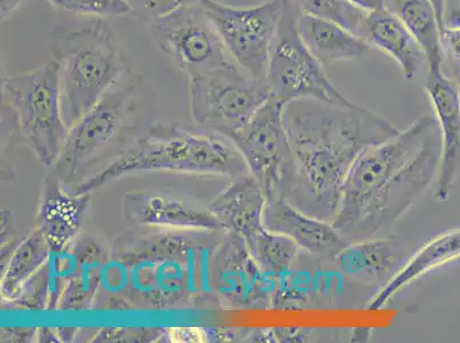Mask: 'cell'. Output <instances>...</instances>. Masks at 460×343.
<instances>
[{
  "label": "cell",
  "mask_w": 460,
  "mask_h": 343,
  "mask_svg": "<svg viewBox=\"0 0 460 343\" xmlns=\"http://www.w3.org/2000/svg\"><path fill=\"white\" fill-rule=\"evenodd\" d=\"M440 157V132L429 115L370 145L349 171L333 227L349 242L388 236L438 178Z\"/></svg>",
  "instance_id": "obj_1"
},
{
  "label": "cell",
  "mask_w": 460,
  "mask_h": 343,
  "mask_svg": "<svg viewBox=\"0 0 460 343\" xmlns=\"http://www.w3.org/2000/svg\"><path fill=\"white\" fill-rule=\"evenodd\" d=\"M283 119L295 163L287 199L332 224L359 154L400 132L392 121L361 104L338 107L296 100L284 106Z\"/></svg>",
  "instance_id": "obj_2"
},
{
  "label": "cell",
  "mask_w": 460,
  "mask_h": 343,
  "mask_svg": "<svg viewBox=\"0 0 460 343\" xmlns=\"http://www.w3.org/2000/svg\"><path fill=\"white\" fill-rule=\"evenodd\" d=\"M147 229L117 238L96 298L150 309L219 303L211 287V260L226 232Z\"/></svg>",
  "instance_id": "obj_3"
},
{
  "label": "cell",
  "mask_w": 460,
  "mask_h": 343,
  "mask_svg": "<svg viewBox=\"0 0 460 343\" xmlns=\"http://www.w3.org/2000/svg\"><path fill=\"white\" fill-rule=\"evenodd\" d=\"M145 172L237 178L248 173V167L233 141L223 134L179 125H157L150 129L148 136L79 183L73 192L91 195L109 182Z\"/></svg>",
  "instance_id": "obj_4"
},
{
  "label": "cell",
  "mask_w": 460,
  "mask_h": 343,
  "mask_svg": "<svg viewBox=\"0 0 460 343\" xmlns=\"http://www.w3.org/2000/svg\"><path fill=\"white\" fill-rule=\"evenodd\" d=\"M49 49L60 66L62 110L70 128L122 76L124 57L106 21L95 16L61 20L49 32Z\"/></svg>",
  "instance_id": "obj_5"
},
{
  "label": "cell",
  "mask_w": 460,
  "mask_h": 343,
  "mask_svg": "<svg viewBox=\"0 0 460 343\" xmlns=\"http://www.w3.org/2000/svg\"><path fill=\"white\" fill-rule=\"evenodd\" d=\"M2 99L21 140L45 166L56 164L69 132L62 110L58 62L4 79Z\"/></svg>",
  "instance_id": "obj_6"
},
{
  "label": "cell",
  "mask_w": 460,
  "mask_h": 343,
  "mask_svg": "<svg viewBox=\"0 0 460 343\" xmlns=\"http://www.w3.org/2000/svg\"><path fill=\"white\" fill-rule=\"evenodd\" d=\"M298 14L288 0L279 21L271 49L266 81L271 96L284 106L296 100L315 101L338 107H357L358 103L346 98L330 81L325 66L321 65L301 40Z\"/></svg>",
  "instance_id": "obj_7"
},
{
  "label": "cell",
  "mask_w": 460,
  "mask_h": 343,
  "mask_svg": "<svg viewBox=\"0 0 460 343\" xmlns=\"http://www.w3.org/2000/svg\"><path fill=\"white\" fill-rule=\"evenodd\" d=\"M191 116L198 127L229 136L271 96L266 79L250 76L234 62L190 77Z\"/></svg>",
  "instance_id": "obj_8"
},
{
  "label": "cell",
  "mask_w": 460,
  "mask_h": 343,
  "mask_svg": "<svg viewBox=\"0 0 460 343\" xmlns=\"http://www.w3.org/2000/svg\"><path fill=\"white\" fill-rule=\"evenodd\" d=\"M284 104L270 96L253 116L227 136L244 158L248 173L267 200L290 194L295 163L283 119Z\"/></svg>",
  "instance_id": "obj_9"
},
{
  "label": "cell",
  "mask_w": 460,
  "mask_h": 343,
  "mask_svg": "<svg viewBox=\"0 0 460 343\" xmlns=\"http://www.w3.org/2000/svg\"><path fill=\"white\" fill-rule=\"evenodd\" d=\"M288 0L233 7L217 0H200L228 56L250 76L266 79L276 32Z\"/></svg>",
  "instance_id": "obj_10"
},
{
  "label": "cell",
  "mask_w": 460,
  "mask_h": 343,
  "mask_svg": "<svg viewBox=\"0 0 460 343\" xmlns=\"http://www.w3.org/2000/svg\"><path fill=\"white\" fill-rule=\"evenodd\" d=\"M150 32L161 51L188 77L230 64L223 41L199 3L179 5L154 21Z\"/></svg>",
  "instance_id": "obj_11"
},
{
  "label": "cell",
  "mask_w": 460,
  "mask_h": 343,
  "mask_svg": "<svg viewBox=\"0 0 460 343\" xmlns=\"http://www.w3.org/2000/svg\"><path fill=\"white\" fill-rule=\"evenodd\" d=\"M211 287L217 301L237 309H266L273 304L278 280L254 261L243 238L225 233L211 260Z\"/></svg>",
  "instance_id": "obj_12"
},
{
  "label": "cell",
  "mask_w": 460,
  "mask_h": 343,
  "mask_svg": "<svg viewBox=\"0 0 460 343\" xmlns=\"http://www.w3.org/2000/svg\"><path fill=\"white\" fill-rule=\"evenodd\" d=\"M131 89L108 91L87 114L69 128L53 172L64 185L73 182L94 154L114 139L127 116Z\"/></svg>",
  "instance_id": "obj_13"
},
{
  "label": "cell",
  "mask_w": 460,
  "mask_h": 343,
  "mask_svg": "<svg viewBox=\"0 0 460 343\" xmlns=\"http://www.w3.org/2000/svg\"><path fill=\"white\" fill-rule=\"evenodd\" d=\"M425 91L432 103L441 139L435 198L446 202L460 175L459 85L442 69H428Z\"/></svg>",
  "instance_id": "obj_14"
},
{
  "label": "cell",
  "mask_w": 460,
  "mask_h": 343,
  "mask_svg": "<svg viewBox=\"0 0 460 343\" xmlns=\"http://www.w3.org/2000/svg\"><path fill=\"white\" fill-rule=\"evenodd\" d=\"M263 224L270 232L290 238L300 250L319 259H332L349 244L329 221L299 210L286 198L267 200Z\"/></svg>",
  "instance_id": "obj_15"
},
{
  "label": "cell",
  "mask_w": 460,
  "mask_h": 343,
  "mask_svg": "<svg viewBox=\"0 0 460 343\" xmlns=\"http://www.w3.org/2000/svg\"><path fill=\"white\" fill-rule=\"evenodd\" d=\"M123 215L128 224L140 228L226 232L210 211L155 192H132L125 196Z\"/></svg>",
  "instance_id": "obj_16"
},
{
  "label": "cell",
  "mask_w": 460,
  "mask_h": 343,
  "mask_svg": "<svg viewBox=\"0 0 460 343\" xmlns=\"http://www.w3.org/2000/svg\"><path fill=\"white\" fill-rule=\"evenodd\" d=\"M91 195H77L65 189L52 171L41 186L37 227L43 233L52 253L65 252L81 230Z\"/></svg>",
  "instance_id": "obj_17"
},
{
  "label": "cell",
  "mask_w": 460,
  "mask_h": 343,
  "mask_svg": "<svg viewBox=\"0 0 460 343\" xmlns=\"http://www.w3.org/2000/svg\"><path fill=\"white\" fill-rule=\"evenodd\" d=\"M405 254L396 238L384 236L349 242L333 261L347 277L383 287L402 267Z\"/></svg>",
  "instance_id": "obj_18"
},
{
  "label": "cell",
  "mask_w": 460,
  "mask_h": 343,
  "mask_svg": "<svg viewBox=\"0 0 460 343\" xmlns=\"http://www.w3.org/2000/svg\"><path fill=\"white\" fill-rule=\"evenodd\" d=\"M267 198L257 180L249 173L235 178L208 207L227 233L243 240L265 228Z\"/></svg>",
  "instance_id": "obj_19"
},
{
  "label": "cell",
  "mask_w": 460,
  "mask_h": 343,
  "mask_svg": "<svg viewBox=\"0 0 460 343\" xmlns=\"http://www.w3.org/2000/svg\"><path fill=\"white\" fill-rule=\"evenodd\" d=\"M296 27L308 51L325 68L339 62L362 60L372 48L369 41L357 33L329 21L301 14L300 12Z\"/></svg>",
  "instance_id": "obj_20"
},
{
  "label": "cell",
  "mask_w": 460,
  "mask_h": 343,
  "mask_svg": "<svg viewBox=\"0 0 460 343\" xmlns=\"http://www.w3.org/2000/svg\"><path fill=\"white\" fill-rule=\"evenodd\" d=\"M371 46L394 58L405 79H412L425 64L428 57L412 33L405 27L399 16L390 10L367 15L362 33Z\"/></svg>",
  "instance_id": "obj_21"
},
{
  "label": "cell",
  "mask_w": 460,
  "mask_h": 343,
  "mask_svg": "<svg viewBox=\"0 0 460 343\" xmlns=\"http://www.w3.org/2000/svg\"><path fill=\"white\" fill-rule=\"evenodd\" d=\"M460 259V229L441 233L421 246L405 261L395 275L379 288L371 300L370 311H379L393 296L437 268Z\"/></svg>",
  "instance_id": "obj_22"
},
{
  "label": "cell",
  "mask_w": 460,
  "mask_h": 343,
  "mask_svg": "<svg viewBox=\"0 0 460 343\" xmlns=\"http://www.w3.org/2000/svg\"><path fill=\"white\" fill-rule=\"evenodd\" d=\"M111 252L92 236H83L74 250V273L65 280L64 290L58 301V309H86L95 303L102 274Z\"/></svg>",
  "instance_id": "obj_23"
},
{
  "label": "cell",
  "mask_w": 460,
  "mask_h": 343,
  "mask_svg": "<svg viewBox=\"0 0 460 343\" xmlns=\"http://www.w3.org/2000/svg\"><path fill=\"white\" fill-rule=\"evenodd\" d=\"M51 254L49 242L39 228L19 242L11 257L2 266L0 292L3 300L12 303L18 298L29 280L48 265Z\"/></svg>",
  "instance_id": "obj_24"
},
{
  "label": "cell",
  "mask_w": 460,
  "mask_h": 343,
  "mask_svg": "<svg viewBox=\"0 0 460 343\" xmlns=\"http://www.w3.org/2000/svg\"><path fill=\"white\" fill-rule=\"evenodd\" d=\"M388 10L399 16L420 44L428 69H442L441 28L430 0H390Z\"/></svg>",
  "instance_id": "obj_25"
},
{
  "label": "cell",
  "mask_w": 460,
  "mask_h": 343,
  "mask_svg": "<svg viewBox=\"0 0 460 343\" xmlns=\"http://www.w3.org/2000/svg\"><path fill=\"white\" fill-rule=\"evenodd\" d=\"M243 241L262 273L278 282L290 273L300 250L290 238L266 227Z\"/></svg>",
  "instance_id": "obj_26"
},
{
  "label": "cell",
  "mask_w": 460,
  "mask_h": 343,
  "mask_svg": "<svg viewBox=\"0 0 460 343\" xmlns=\"http://www.w3.org/2000/svg\"><path fill=\"white\" fill-rule=\"evenodd\" d=\"M299 8L301 14L329 21L361 37L369 15L349 0H299Z\"/></svg>",
  "instance_id": "obj_27"
},
{
  "label": "cell",
  "mask_w": 460,
  "mask_h": 343,
  "mask_svg": "<svg viewBox=\"0 0 460 343\" xmlns=\"http://www.w3.org/2000/svg\"><path fill=\"white\" fill-rule=\"evenodd\" d=\"M57 10L68 15L111 18L131 14L123 0H48Z\"/></svg>",
  "instance_id": "obj_28"
},
{
  "label": "cell",
  "mask_w": 460,
  "mask_h": 343,
  "mask_svg": "<svg viewBox=\"0 0 460 343\" xmlns=\"http://www.w3.org/2000/svg\"><path fill=\"white\" fill-rule=\"evenodd\" d=\"M51 288V275H49L48 263L22 287L18 298L12 301V304L14 307L31 309V311L51 308L49 304L54 303Z\"/></svg>",
  "instance_id": "obj_29"
},
{
  "label": "cell",
  "mask_w": 460,
  "mask_h": 343,
  "mask_svg": "<svg viewBox=\"0 0 460 343\" xmlns=\"http://www.w3.org/2000/svg\"><path fill=\"white\" fill-rule=\"evenodd\" d=\"M167 338L162 329H102L92 339L94 342H153Z\"/></svg>",
  "instance_id": "obj_30"
},
{
  "label": "cell",
  "mask_w": 460,
  "mask_h": 343,
  "mask_svg": "<svg viewBox=\"0 0 460 343\" xmlns=\"http://www.w3.org/2000/svg\"><path fill=\"white\" fill-rule=\"evenodd\" d=\"M441 46L443 52V73L460 81V27H445L441 31Z\"/></svg>",
  "instance_id": "obj_31"
},
{
  "label": "cell",
  "mask_w": 460,
  "mask_h": 343,
  "mask_svg": "<svg viewBox=\"0 0 460 343\" xmlns=\"http://www.w3.org/2000/svg\"><path fill=\"white\" fill-rule=\"evenodd\" d=\"M123 2L131 11L132 16L152 23L179 6L175 0H123Z\"/></svg>",
  "instance_id": "obj_32"
},
{
  "label": "cell",
  "mask_w": 460,
  "mask_h": 343,
  "mask_svg": "<svg viewBox=\"0 0 460 343\" xmlns=\"http://www.w3.org/2000/svg\"><path fill=\"white\" fill-rule=\"evenodd\" d=\"M37 329H2V342L36 341Z\"/></svg>",
  "instance_id": "obj_33"
},
{
  "label": "cell",
  "mask_w": 460,
  "mask_h": 343,
  "mask_svg": "<svg viewBox=\"0 0 460 343\" xmlns=\"http://www.w3.org/2000/svg\"><path fill=\"white\" fill-rule=\"evenodd\" d=\"M349 2L367 12V14L388 10L390 5V0H349Z\"/></svg>",
  "instance_id": "obj_34"
},
{
  "label": "cell",
  "mask_w": 460,
  "mask_h": 343,
  "mask_svg": "<svg viewBox=\"0 0 460 343\" xmlns=\"http://www.w3.org/2000/svg\"><path fill=\"white\" fill-rule=\"evenodd\" d=\"M445 27H460V4L449 0L445 14Z\"/></svg>",
  "instance_id": "obj_35"
},
{
  "label": "cell",
  "mask_w": 460,
  "mask_h": 343,
  "mask_svg": "<svg viewBox=\"0 0 460 343\" xmlns=\"http://www.w3.org/2000/svg\"><path fill=\"white\" fill-rule=\"evenodd\" d=\"M0 10H2V21H5L13 15L26 0H0Z\"/></svg>",
  "instance_id": "obj_36"
},
{
  "label": "cell",
  "mask_w": 460,
  "mask_h": 343,
  "mask_svg": "<svg viewBox=\"0 0 460 343\" xmlns=\"http://www.w3.org/2000/svg\"><path fill=\"white\" fill-rule=\"evenodd\" d=\"M36 341L40 342H58L60 341L58 330L52 329H37Z\"/></svg>",
  "instance_id": "obj_37"
},
{
  "label": "cell",
  "mask_w": 460,
  "mask_h": 343,
  "mask_svg": "<svg viewBox=\"0 0 460 343\" xmlns=\"http://www.w3.org/2000/svg\"><path fill=\"white\" fill-rule=\"evenodd\" d=\"M449 0H430L434 7L435 13H437L438 24H440L441 31L445 28V14Z\"/></svg>",
  "instance_id": "obj_38"
},
{
  "label": "cell",
  "mask_w": 460,
  "mask_h": 343,
  "mask_svg": "<svg viewBox=\"0 0 460 343\" xmlns=\"http://www.w3.org/2000/svg\"><path fill=\"white\" fill-rule=\"evenodd\" d=\"M179 5H192V4H199L200 0H175Z\"/></svg>",
  "instance_id": "obj_39"
},
{
  "label": "cell",
  "mask_w": 460,
  "mask_h": 343,
  "mask_svg": "<svg viewBox=\"0 0 460 343\" xmlns=\"http://www.w3.org/2000/svg\"><path fill=\"white\" fill-rule=\"evenodd\" d=\"M454 2H457V3H459V4H460V0H454Z\"/></svg>",
  "instance_id": "obj_40"
},
{
  "label": "cell",
  "mask_w": 460,
  "mask_h": 343,
  "mask_svg": "<svg viewBox=\"0 0 460 343\" xmlns=\"http://www.w3.org/2000/svg\"><path fill=\"white\" fill-rule=\"evenodd\" d=\"M459 94H460V81H459Z\"/></svg>",
  "instance_id": "obj_41"
}]
</instances>
